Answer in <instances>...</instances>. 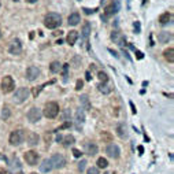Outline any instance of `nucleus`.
I'll return each mask as SVG.
<instances>
[{"mask_svg": "<svg viewBox=\"0 0 174 174\" xmlns=\"http://www.w3.org/2000/svg\"><path fill=\"white\" fill-rule=\"evenodd\" d=\"M60 23H62V17L59 14L49 13L45 15V18H44L45 27H48V29H56L58 26H60Z\"/></svg>", "mask_w": 174, "mask_h": 174, "instance_id": "f257e3e1", "label": "nucleus"}, {"mask_svg": "<svg viewBox=\"0 0 174 174\" xmlns=\"http://www.w3.org/2000/svg\"><path fill=\"white\" fill-rule=\"evenodd\" d=\"M43 114H44L47 118L52 119L59 114V104L56 102H49L45 104L44 110H43Z\"/></svg>", "mask_w": 174, "mask_h": 174, "instance_id": "f03ea898", "label": "nucleus"}, {"mask_svg": "<svg viewBox=\"0 0 174 174\" xmlns=\"http://www.w3.org/2000/svg\"><path fill=\"white\" fill-rule=\"evenodd\" d=\"M25 130L22 129H17L14 130V132H11V134H10V144L11 145H19L21 143H23V140H25Z\"/></svg>", "mask_w": 174, "mask_h": 174, "instance_id": "7ed1b4c3", "label": "nucleus"}, {"mask_svg": "<svg viewBox=\"0 0 174 174\" xmlns=\"http://www.w3.org/2000/svg\"><path fill=\"white\" fill-rule=\"evenodd\" d=\"M14 88H15V82H14L13 77L11 76L3 77V80H1V91L4 93H10V92L14 91Z\"/></svg>", "mask_w": 174, "mask_h": 174, "instance_id": "20e7f679", "label": "nucleus"}, {"mask_svg": "<svg viewBox=\"0 0 174 174\" xmlns=\"http://www.w3.org/2000/svg\"><path fill=\"white\" fill-rule=\"evenodd\" d=\"M26 116H27V119L30 121L32 123H36V122H39V121L41 119V116H43V112H41L40 108L32 107L30 110L27 111Z\"/></svg>", "mask_w": 174, "mask_h": 174, "instance_id": "39448f33", "label": "nucleus"}, {"mask_svg": "<svg viewBox=\"0 0 174 174\" xmlns=\"http://www.w3.org/2000/svg\"><path fill=\"white\" fill-rule=\"evenodd\" d=\"M29 98V89L27 88H18L14 93V102L15 103H23Z\"/></svg>", "mask_w": 174, "mask_h": 174, "instance_id": "423d86ee", "label": "nucleus"}, {"mask_svg": "<svg viewBox=\"0 0 174 174\" xmlns=\"http://www.w3.org/2000/svg\"><path fill=\"white\" fill-rule=\"evenodd\" d=\"M51 163H52V167H54V169H62L63 166L66 165V159H65V156L60 155V154H55V155H52V158H51Z\"/></svg>", "mask_w": 174, "mask_h": 174, "instance_id": "0eeeda50", "label": "nucleus"}, {"mask_svg": "<svg viewBox=\"0 0 174 174\" xmlns=\"http://www.w3.org/2000/svg\"><path fill=\"white\" fill-rule=\"evenodd\" d=\"M8 52L11 55H19L22 52V44H21V41L18 39L11 41V44L8 45Z\"/></svg>", "mask_w": 174, "mask_h": 174, "instance_id": "6e6552de", "label": "nucleus"}, {"mask_svg": "<svg viewBox=\"0 0 174 174\" xmlns=\"http://www.w3.org/2000/svg\"><path fill=\"white\" fill-rule=\"evenodd\" d=\"M23 158H25L27 165L34 166V165H37V161H39V154L34 151H27V152H25Z\"/></svg>", "mask_w": 174, "mask_h": 174, "instance_id": "1a4fd4ad", "label": "nucleus"}, {"mask_svg": "<svg viewBox=\"0 0 174 174\" xmlns=\"http://www.w3.org/2000/svg\"><path fill=\"white\" fill-rule=\"evenodd\" d=\"M106 152H107V155L110 156V158H114V159H116V158H119V147L116 145V144H108V147L106 148Z\"/></svg>", "mask_w": 174, "mask_h": 174, "instance_id": "9d476101", "label": "nucleus"}, {"mask_svg": "<svg viewBox=\"0 0 174 174\" xmlns=\"http://www.w3.org/2000/svg\"><path fill=\"white\" fill-rule=\"evenodd\" d=\"M40 76V70L36 66H29L26 69V78L29 81H34L36 78H39Z\"/></svg>", "mask_w": 174, "mask_h": 174, "instance_id": "9b49d317", "label": "nucleus"}, {"mask_svg": "<svg viewBox=\"0 0 174 174\" xmlns=\"http://www.w3.org/2000/svg\"><path fill=\"white\" fill-rule=\"evenodd\" d=\"M118 10H119V3H118V1H112V3H110V4L104 8V15H106V17H111V15H114L115 13H118Z\"/></svg>", "mask_w": 174, "mask_h": 174, "instance_id": "f8f14e48", "label": "nucleus"}, {"mask_svg": "<svg viewBox=\"0 0 174 174\" xmlns=\"http://www.w3.org/2000/svg\"><path fill=\"white\" fill-rule=\"evenodd\" d=\"M76 128L77 129H81V126L84 125V122H85V112L82 108H80V110H77L76 112Z\"/></svg>", "mask_w": 174, "mask_h": 174, "instance_id": "ddd939ff", "label": "nucleus"}, {"mask_svg": "<svg viewBox=\"0 0 174 174\" xmlns=\"http://www.w3.org/2000/svg\"><path fill=\"white\" fill-rule=\"evenodd\" d=\"M82 39H84V47L86 49L89 48L88 47V39H89V34H91V25H89V22H85V25H84V27H82Z\"/></svg>", "mask_w": 174, "mask_h": 174, "instance_id": "4468645a", "label": "nucleus"}, {"mask_svg": "<svg viewBox=\"0 0 174 174\" xmlns=\"http://www.w3.org/2000/svg\"><path fill=\"white\" fill-rule=\"evenodd\" d=\"M25 138H26L27 144H29L30 147H34V145H37V143H39V136H37L34 132H27V133H25Z\"/></svg>", "mask_w": 174, "mask_h": 174, "instance_id": "2eb2a0df", "label": "nucleus"}, {"mask_svg": "<svg viewBox=\"0 0 174 174\" xmlns=\"http://www.w3.org/2000/svg\"><path fill=\"white\" fill-rule=\"evenodd\" d=\"M111 40L115 43V44H118V45H122L126 43V40H125V36L122 34V33H119V32H112L111 33Z\"/></svg>", "mask_w": 174, "mask_h": 174, "instance_id": "dca6fc26", "label": "nucleus"}, {"mask_svg": "<svg viewBox=\"0 0 174 174\" xmlns=\"http://www.w3.org/2000/svg\"><path fill=\"white\" fill-rule=\"evenodd\" d=\"M85 154H88L89 156H95L98 154V145L95 143H85Z\"/></svg>", "mask_w": 174, "mask_h": 174, "instance_id": "f3484780", "label": "nucleus"}, {"mask_svg": "<svg viewBox=\"0 0 174 174\" xmlns=\"http://www.w3.org/2000/svg\"><path fill=\"white\" fill-rule=\"evenodd\" d=\"M171 39H173V34H171L170 32H161L159 36H158V41H159V43H163V44H165V43H169Z\"/></svg>", "mask_w": 174, "mask_h": 174, "instance_id": "a211bd4d", "label": "nucleus"}, {"mask_svg": "<svg viewBox=\"0 0 174 174\" xmlns=\"http://www.w3.org/2000/svg\"><path fill=\"white\" fill-rule=\"evenodd\" d=\"M81 21L80 18V14L78 13H73L69 15V18H67V22H69V25H72V26H76V25H78Z\"/></svg>", "mask_w": 174, "mask_h": 174, "instance_id": "6ab92c4d", "label": "nucleus"}, {"mask_svg": "<svg viewBox=\"0 0 174 174\" xmlns=\"http://www.w3.org/2000/svg\"><path fill=\"white\" fill-rule=\"evenodd\" d=\"M52 169H54V167H52L51 159H44L43 163L40 165V171L41 173H48V171H51Z\"/></svg>", "mask_w": 174, "mask_h": 174, "instance_id": "aec40b11", "label": "nucleus"}, {"mask_svg": "<svg viewBox=\"0 0 174 174\" xmlns=\"http://www.w3.org/2000/svg\"><path fill=\"white\" fill-rule=\"evenodd\" d=\"M77 39H78V32H77V30H72L69 34H67L66 41L70 45H74V44H76V41H77Z\"/></svg>", "mask_w": 174, "mask_h": 174, "instance_id": "412c9836", "label": "nucleus"}, {"mask_svg": "<svg viewBox=\"0 0 174 174\" xmlns=\"http://www.w3.org/2000/svg\"><path fill=\"white\" fill-rule=\"evenodd\" d=\"M98 89H99V92H102L103 95H108V93H111L112 88L110 85H107V82H100V84L98 85Z\"/></svg>", "mask_w": 174, "mask_h": 174, "instance_id": "4be33fe9", "label": "nucleus"}, {"mask_svg": "<svg viewBox=\"0 0 174 174\" xmlns=\"http://www.w3.org/2000/svg\"><path fill=\"white\" fill-rule=\"evenodd\" d=\"M62 143L65 147H70V145H73V144L76 143V138H74V136H72V134H67V136L62 137Z\"/></svg>", "mask_w": 174, "mask_h": 174, "instance_id": "5701e85b", "label": "nucleus"}, {"mask_svg": "<svg viewBox=\"0 0 174 174\" xmlns=\"http://www.w3.org/2000/svg\"><path fill=\"white\" fill-rule=\"evenodd\" d=\"M116 134H118L121 138H123V137H126V136H128V133H126L125 123H118V125H116Z\"/></svg>", "mask_w": 174, "mask_h": 174, "instance_id": "b1692460", "label": "nucleus"}, {"mask_svg": "<svg viewBox=\"0 0 174 174\" xmlns=\"http://www.w3.org/2000/svg\"><path fill=\"white\" fill-rule=\"evenodd\" d=\"M163 56H165V59L167 60V62L173 63V62H174V49H173V48L165 49V52H163Z\"/></svg>", "mask_w": 174, "mask_h": 174, "instance_id": "393cba45", "label": "nucleus"}, {"mask_svg": "<svg viewBox=\"0 0 174 174\" xmlns=\"http://www.w3.org/2000/svg\"><path fill=\"white\" fill-rule=\"evenodd\" d=\"M80 102H81V106L84 107V110H89V108H91L88 95H81V96H80Z\"/></svg>", "mask_w": 174, "mask_h": 174, "instance_id": "a878e982", "label": "nucleus"}, {"mask_svg": "<svg viewBox=\"0 0 174 174\" xmlns=\"http://www.w3.org/2000/svg\"><path fill=\"white\" fill-rule=\"evenodd\" d=\"M170 19H171V14L163 13V14H161V17H159V23H161V25H166V23H169Z\"/></svg>", "mask_w": 174, "mask_h": 174, "instance_id": "bb28decb", "label": "nucleus"}, {"mask_svg": "<svg viewBox=\"0 0 174 174\" xmlns=\"http://www.w3.org/2000/svg\"><path fill=\"white\" fill-rule=\"evenodd\" d=\"M60 69H62V65H60L59 62H56V60L49 65V70H51V73H54V74L60 72Z\"/></svg>", "mask_w": 174, "mask_h": 174, "instance_id": "cd10ccee", "label": "nucleus"}, {"mask_svg": "<svg viewBox=\"0 0 174 174\" xmlns=\"http://www.w3.org/2000/svg\"><path fill=\"white\" fill-rule=\"evenodd\" d=\"M54 82H55V81L52 80V81H49V82H47V84H43V85H40V86H36V88L33 89V92H32V93H33V96H34V98H37V96L40 95V92L43 91V88H44V86H47L48 84H54Z\"/></svg>", "mask_w": 174, "mask_h": 174, "instance_id": "c85d7f7f", "label": "nucleus"}, {"mask_svg": "<svg viewBox=\"0 0 174 174\" xmlns=\"http://www.w3.org/2000/svg\"><path fill=\"white\" fill-rule=\"evenodd\" d=\"M102 140L103 143H111L112 141V134L110 132H103L102 133Z\"/></svg>", "mask_w": 174, "mask_h": 174, "instance_id": "c756f323", "label": "nucleus"}, {"mask_svg": "<svg viewBox=\"0 0 174 174\" xmlns=\"http://www.w3.org/2000/svg\"><path fill=\"white\" fill-rule=\"evenodd\" d=\"M108 166V162L106 158H99L98 159V169H106Z\"/></svg>", "mask_w": 174, "mask_h": 174, "instance_id": "7c9ffc66", "label": "nucleus"}, {"mask_svg": "<svg viewBox=\"0 0 174 174\" xmlns=\"http://www.w3.org/2000/svg\"><path fill=\"white\" fill-rule=\"evenodd\" d=\"M10 114H11V112H10V108L7 107V106H4V107H3V111H1V118L4 121H7L10 118Z\"/></svg>", "mask_w": 174, "mask_h": 174, "instance_id": "2f4dec72", "label": "nucleus"}, {"mask_svg": "<svg viewBox=\"0 0 174 174\" xmlns=\"http://www.w3.org/2000/svg\"><path fill=\"white\" fill-rule=\"evenodd\" d=\"M98 78L100 80V82H107L108 81V76L104 72H99L98 73Z\"/></svg>", "mask_w": 174, "mask_h": 174, "instance_id": "473e14b6", "label": "nucleus"}, {"mask_svg": "<svg viewBox=\"0 0 174 174\" xmlns=\"http://www.w3.org/2000/svg\"><path fill=\"white\" fill-rule=\"evenodd\" d=\"M70 126H72V122H70V121H66L62 126H59L58 129H56V132H60V130H63V129H67V128H70Z\"/></svg>", "mask_w": 174, "mask_h": 174, "instance_id": "72a5a7b5", "label": "nucleus"}, {"mask_svg": "<svg viewBox=\"0 0 174 174\" xmlns=\"http://www.w3.org/2000/svg\"><path fill=\"white\" fill-rule=\"evenodd\" d=\"M85 166H86V161H85V159H82V161L78 163V170H80V171H84Z\"/></svg>", "mask_w": 174, "mask_h": 174, "instance_id": "f704fd0d", "label": "nucleus"}, {"mask_svg": "<svg viewBox=\"0 0 174 174\" xmlns=\"http://www.w3.org/2000/svg\"><path fill=\"white\" fill-rule=\"evenodd\" d=\"M67 70H69V65H63V80L67 81Z\"/></svg>", "mask_w": 174, "mask_h": 174, "instance_id": "c9c22d12", "label": "nucleus"}, {"mask_svg": "<svg viewBox=\"0 0 174 174\" xmlns=\"http://www.w3.org/2000/svg\"><path fill=\"white\" fill-rule=\"evenodd\" d=\"M86 174H100V173H99V169H98V167H91V169H88Z\"/></svg>", "mask_w": 174, "mask_h": 174, "instance_id": "e433bc0d", "label": "nucleus"}, {"mask_svg": "<svg viewBox=\"0 0 174 174\" xmlns=\"http://www.w3.org/2000/svg\"><path fill=\"white\" fill-rule=\"evenodd\" d=\"M82 86H84V82H82V80H78L76 84V91H81L82 89Z\"/></svg>", "mask_w": 174, "mask_h": 174, "instance_id": "4c0bfd02", "label": "nucleus"}, {"mask_svg": "<svg viewBox=\"0 0 174 174\" xmlns=\"http://www.w3.org/2000/svg\"><path fill=\"white\" fill-rule=\"evenodd\" d=\"M73 155L76 156V158H81V155H82V154H81L80 149H77V148H73Z\"/></svg>", "mask_w": 174, "mask_h": 174, "instance_id": "58836bf2", "label": "nucleus"}, {"mask_svg": "<svg viewBox=\"0 0 174 174\" xmlns=\"http://www.w3.org/2000/svg\"><path fill=\"white\" fill-rule=\"evenodd\" d=\"M69 118H70V110H66V111L63 112V119L69 121Z\"/></svg>", "mask_w": 174, "mask_h": 174, "instance_id": "ea45409f", "label": "nucleus"}, {"mask_svg": "<svg viewBox=\"0 0 174 174\" xmlns=\"http://www.w3.org/2000/svg\"><path fill=\"white\" fill-rule=\"evenodd\" d=\"M96 11H98V8H93V10H91V8H84V13H85V14H88V15H89V14L96 13Z\"/></svg>", "mask_w": 174, "mask_h": 174, "instance_id": "a19ab883", "label": "nucleus"}, {"mask_svg": "<svg viewBox=\"0 0 174 174\" xmlns=\"http://www.w3.org/2000/svg\"><path fill=\"white\" fill-rule=\"evenodd\" d=\"M134 52H136V56H137V59H143V58H144V54H143V52H140V51H136V49H134Z\"/></svg>", "mask_w": 174, "mask_h": 174, "instance_id": "79ce46f5", "label": "nucleus"}, {"mask_svg": "<svg viewBox=\"0 0 174 174\" xmlns=\"http://www.w3.org/2000/svg\"><path fill=\"white\" fill-rule=\"evenodd\" d=\"M44 138H45V141H47V144H48V145H49V144H51V134H48V133H47V134H45V136H44Z\"/></svg>", "mask_w": 174, "mask_h": 174, "instance_id": "37998d69", "label": "nucleus"}, {"mask_svg": "<svg viewBox=\"0 0 174 174\" xmlns=\"http://www.w3.org/2000/svg\"><path fill=\"white\" fill-rule=\"evenodd\" d=\"M129 104H130V108H132V111H133V114H136V107H134V104H133V102H129Z\"/></svg>", "mask_w": 174, "mask_h": 174, "instance_id": "c03bdc74", "label": "nucleus"}, {"mask_svg": "<svg viewBox=\"0 0 174 174\" xmlns=\"http://www.w3.org/2000/svg\"><path fill=\"white\" fill-rule=\"evenodd\" d=\"M85 78H86V81H91V80H92V77H91V73H89V72L85 73Z\"/></svg>", "mask_w": 174, "mask_h": 174, "instance_id": "a18cd8bd", "label": "nucleus"}, {"mask_svg": "<svg viewBox=\"0 0 174 174\" xmlns=\"http://www.w3.org/2000/svg\"><path fill=\"white\" fill-rule=\"evenodd\" d=\"M134 29H136V32H137V33L140 32V23H138V22H134Z\"/></svg>", "mask_w": 174, "mask_h": 174, "instance_id": "49530a36", "label": "nucleus"}, {"mask_svg": "<svg viewBox=\"0 0 174 174\" xmlns=\"http://www.w3.org/2000/svg\"><path fill=\"white\" fill-rule=\"evenodd\" d=\"M110 52H111V54H112V55H114V56H115V58H118V56H119V55L116 54L115 51H112V49H110Z\"/></svg>", "mask_w": 174, "mask_h": 174, "instance_id": "de8ad7c7", "label": "nucleus"}, {"mask_svg": "<svg viewBox=\"0 0 174 174\" xmlns=\"http://www.w3.org/2000/svg\"><path fill=\"white\" fill-rule=\"evenodd\" d=\"M0 174H11V173H10V171H7V170H1V171H0Z\"/></svg>", "mask_w": 174, "mask_h": 174, "instance_id": "09e8293b", "label": "nucleus"}, {"mask_svg": "<svg viewBox=\"0 0 174 174\" xmlns=\"http://www.w3.org/2000/svg\"><path fill=\"white\" fill-rule=\"evenodd\" d=\"M138 152H140V154H143V152H144V148L141 147V145H140V147H138Z\"/></svg>", "mask_w": 174, "mask_h": 174, "instance_id": "8fccbe9b", "label": "nucleus"}, {"mask_svg": "<svg viewBox=\"0 0 174 174\" xmlns=\"http://www.w3.org/2000/svg\"><path fill=\"white\" fill-rule=\"evenodd\" d=\"M54 34H55V36H58V34H59V36H60V34H62V32H60V30H59V32H55Z\"/></svg>", "mask_w": 174, "mask_h": 174, "instance_id": "3c124183", "label": "nucleus"}, {"mask_svg": "<svg viewBox=\"0 0 174 174\" xmlns=\"http://www.w3.org/2000/svg\"><path fill=\"white\" fill-rule=\"evenodd\" d=\"M26 1H27V3H36L37 0H26Z\"/></svg>", "mask_w": 174, "mask_h": 174, "instance_id": "603ef678", "label": "nucleus"}, {"mask_svg": "<svg viewBox=\"0 0 174 174\" xmlns=\"http://www.w3.org/2000/svg\"><path fill=\"white\" fill-rule=\"evenodd\" d=\"M106 174H115L114 171H108V173H106Z\"/></svg>", "mask_w": 174, "mask_h": 174, "instance_id": "864d4df0", "label": "nucleus"}, {"mask_svg": "<svg viewBox=\"0 0 174 174\" xmlns=\"http://www.w3.org/2000/svg\"><path fill=\"white\" fill-rule=\"evenodd\" d=\"M17 174H23V173H22V171H19V173H17Z\"/></svg>", "mask_w": 174, "mask_h": 174, "instance_id": "5fc2aeb1", "label": "nucleus"}, {"mask_svg": "<svg viewBox=\"0 0 174 174\" xmlns=\"http://www.w3.org/2000/svg\"><path fill=\"white\" fill-rule=\"evenodd\" d=\"M0 39H1V30H0Z\"/></svg>", "mask_w": 174, "mask_h": 174, "instance_id": "6e6d98bb", "label": "nucleus"}, {"mask_svg": "<svg viewBox=\"0 0 174 174\" xmlns=\"http://www.w3.org/2000/svg\"><path fill=\"white\" fill-rule=\"evenodd\" d=\"M32 174H37V173H32Z\"/></svg>", "mask_w": 174, "mask_h": 174, "instance_id": "4d7b16f0", "label": "nucleus"}, {"mask_svg": "<svg viewBox=\"0 0 174 174\" xmlns=\"http://www.w3.org/2000/svg\"><path fill=\"white\" fill-rule=\"evenodd\" d=\"M0 6H1V1H0Z\"/></svg>", "mask_w": 174, "mask_h": 174, "instance_id": "13d9d810", "label": "nucleus"}]
</instances>
